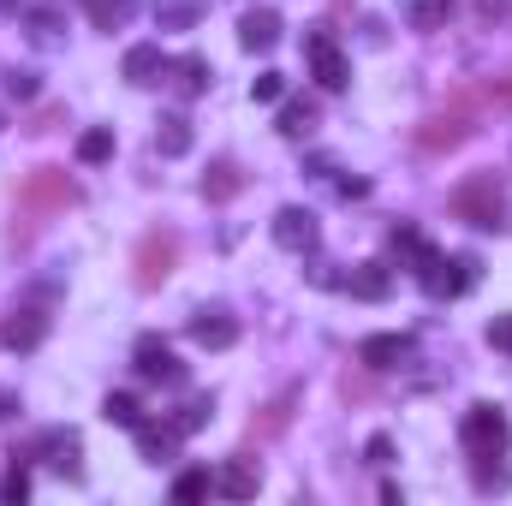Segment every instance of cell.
Returning a JSON list of instances; mask_svg holds the SVG:
<instances>
[{"label":"cell","instance_id":"cell-35","mask_svg":"<svg viewBox=\"0 0 512 506\" xmlns=\"http://www.w3.org/2000/svg\"><path fill=\"white\" fill-rule=\"evenodd\" d=\"M489 346H495V352H512V310L489 322Z\"/></svg>","mask_w":512,"mask_h":506},{"label":"cell","instance_id":"cell-10","mask_svg":"<svg viewBox=\"0 0 512 506\" xmlns=\"http://www.w3.org/2000/svg\"><path fill=\"white\" fill-rule=\"evenodd\" d=\"M0 340H6L12 352H36V346L48 340V310H36V304L12 310V316H6V328H0Z\"/></svg>","mask_w":512,"mask_h":506},{"label":"cell","instance_id":"cell-3","mask_svg":"<svg viewBox=\"0 0 512 506\" xmlns=\"http://www.w3.org/2000/svg\"><path fill=\"white\" fill-rule=\"evenodd\" d=\"M459 441H465V453L471 459H501L512 447V423H507V411L501 405H471L465 411V423H459Z\"/></svg>","mask_w":512,"mask_h":506},{"label":"cell","instance_id":"cell-38","mask_svg":"<svg viewBox=\"0 0 512 506\" xmlns=\"http://www.w3.org/2000/svg\"><path fill=\"white\" fill-rule=\"evenodd\" d=\"M340 197H346V203H352V197H370V179H352V173H346V179H340Z\"/></svg>","mask_w":512,"mask_h":506},{"label":"cell","instance_id":"cell-27","mask_svg":"<svg viewBox=\"0 0 512 506\" xmlns=\"http://www.w3.org/2000/svg\"><path fill=\"white\" fill-rule=\"evenodd\" d=\"M108 155H114V131L108 126H90L78 137V161H84V167H96V161H108Z\"/></svg>","mask_w":512,"mask_h":506},{"label":"cell","instance_id":"cell-20","mask_svg":"<svg viewBox=\"0 0 512 506\" xmlns=\"http://www.w3.org/2000/svg\"><path fill=\"white\" fill-rule=\"evenodd\" d=\"M209 60L203 54H185V60H173V84H179V96H203L209 90Z\"/></svg>","mask_w":512,"mask_h":506},{"label":"cell","instance_id":"cell-31","mask_svg":"<svg viewBox=\"0 0 512 506\" xmlns=\"http://www.w3.org/2000/svg\"><path fill=\"white\" fill-rule=\"evenodd\" d=\"M0 501H6V506L30 501V471H24V465H12V471L0 477Z\"/></svg>","mask_w":512,"mask_h":506},{"label":"cell","instance_id":"cell-19","mask_svg":"<svg viewBox=\"0 0 512 506\" xmlns=\"http://www.w3.org/2000/svg\"><path fill=\"white\" fill-rule=\"evenodd\" d=\"M239 191H245V173H239L233 161H215V167L203 173V197H209V203H227V197H239Z\"/></svg>","mask_w":512,"mask_h":506},{"label":"cell","instance_id":"cell-29","mask_svg":"<svg viewBox=\"0 0 512 506\" xmlns=\"http://www.w3.org/2000/svg\"><path fill=\"white\" fill-rule=\"evenodd\" d=\"M102 417H108V423H126V429L143 423V411H137V399H131V393H108V399H102Z\"/></svg>","mask_w":512,"mask_h":506},{"label":"cell","instance_id":"cell-8","mask_svg":"<svg viewBox=\"0 0 512 506\" xmlns=\"http://www.w3.org/2000/svg\"><path fill=\"white\" fill-rule=\"evenodd\" d=\"M304 60H310V72H316V84L322 90H346V54H340V42L328 36V30H310L304 36Z\"/></svg>","mask_w":512,"mask_h":506},{"label":"cell","instance_id":"cell-30","mask_svg":"<svg viewBox=\"0 0 512 506\" xmlns=\"http://www.w3.org/2000/svg\"><path fill=\"white\" fill-rule=\"evenodd\" d=\"M209 489H215V477H209V471H185V477L173 483V501H203Z\"/></svg>","mask_w":512,"mask_h":506},{"label":"cell","instance_id":"cell-11","mask_svg":"<svg viewBox=\"0 0 512 506\" xmlns=\"http://www.w3.org/2000/svg\"><path fill=\"white\" fill-rule=\"evenodd\" d=\"M137 453L143 465H173L179 459V423H137Z\"/></svg>","mask_w":512,"mask_h":506},{"label":"cell","instance_id":"cell-15","mask_svg":"<svg viewBox=\"0 0 512 506\" xmlns=\"http://www.w3.org/2000/svg\"><path fill=\"white\" fill-rule=\"evenodd\" d=\"M340 286L352 298H364V304H382L387 292H393V274H387V262H358L352 274H340Z\"/></svg>","mask_w":512,"mask_h":506},{"label":"cell","instance_id":"cell-16","mask_svg":"<svg viewBox=\"0 0 512 506\" xmlns=\"http://www.w3.org/2000/svg\"><path fill=\"white\" fill-rule=\"evenodd\" d=\"M239 42H245L251 54H268V48L280 42V12H274V6H251V12L239 18Z\"/></svg>","mask_w":512,"mask_h":506},{"label":"cell","instance_id":"cell-18","mask_svg":"<svg viewBox=\"0 0 512 506\" xmlns=\"http://www.w3.org/2000/svg\"><path fill=\"white\" fill-rule=\"evenodd\" d=\"M465 137H471V120L465 114H435V120H423V131H417L423 149H459Z\"/></svg>","mask_w":512,"mask_h":506},{"label":"cell","instance_id":"cell-37","mask_svg":"<svg viewBox=\"0 0 512 506\" xmlns=\"http://www.w3.org/2000/svg\"><path fill=\"white\" fill-rule=\"evenodd\" d=\"M18 411H24V399H18V393H12V387H0V423H12V417H18Z\"/></svg>","mask_w":512,"mask_h":506},{"label":"cell","instance_id":"cell-9","mask_svg":"<svg viewBox=\"0 0 512 506\" xmlns=\"http://www.w3.org/2000/svg\"><path fill=\"white\" fill-rule=\"evenodd\" d=\"M191 340H197L203 352H227V346L239 340V322H233L221 304H203V310L191 316Z\"/></svg>","mask_w":512,"mask_h":506},{"label":"cell","instance_id":"cell-28","mask_svg":"<svg viewBox=\"0 0 512 506\" xmlns=\"http://www.w3.org/2000/svg\"><path fill=\"white\" fill-rule=\"evenodd\" d=\"M131 12H137V0H90L96 30H120V24H131Z\"/></svg>","mask_w":512,"mask_h":506},{"label":"cell","instance_id":"cell-13","mask_svg":"<svg viewBox=\"0 0 512 506\" xmlns=\"http://www.w3.org/2000/svg\"><path fill=\"white\" fill-rule=\"evenodd\" d=\"M274 245L280 251H316V215L310 209H280L274 215Z\"/></svg>","mask_w":512,"mask_h":506},{"label":"cell","instance_id":"cell-2","mask_svg":"<svg viewBox=\"0 0 512 506\" xmlns=\"http://www.w3.org/2000/svg\"><path fill=\"white\" fill-rule=\"evenodd\" d=\"M453 215L471 221L477 233H501L507 227V185L495 173H471L459 191H453Z\"/></svg>","mask_w":512,"mask_h":506},{"label":"cell","instance_id":"cell-34","mask_svg":"<svg viewBox=\"0 0 512 506\" xmlns=\"http://www.w3.org/2000/svg\"><path fill=\"white\" fill-rule=\"evenodd\" d=\"M292 399H298V393H280V399L268 405V417H262V435H274V429L286 423V411H292Z\"/></svg>","mask_w":512,"mask_h":506},{"label":"cell","instance_id":"cell-14","mask_svg":"<svg viewBox=\"0 0 512 506\" xmlns=\"http://www.w3.org/2000/svg\"><path fill=\"white\" fill-rule=\"evenodd\" d=\"M167 72H173V60H167L155 42H137V48H126V84L149 90V84H161Z\"/></svg>","mask_w":512,"mask_h":506},{"label":"cell","instance_id":"cell-5","mask_svg":"<svg viewBox=\"0 0 512 506\" xmlns=\"http://www.w3.org/2000/svg\"><path fill=\"white\" fill-rule=\"evenodd\" d=\"M24 459H48V471H60L66 483L84 477V441H78V429H42Z\"/></svg>","mask_w":512,"mask_h":506},{"label":"cell","instance_id":"cell-12","mask_svg":"<svg viewBox=\"0 0 512 506\" xmlns=\"http://www.w3.org/2000/svg\"><path fill=\"white\" fill-rule=\"evenodd\" d=\"M358 358H364L370 370H399V364L417 358V346H411V334H370V340L358 346Z\"/></svg>","mask_w":512,"mask_h":506},{"label":"cell","instance_id":"cell-1","mask_svg":"<svg viewBox=\"0 0 512 506\" xmlns=\"http://www.w3.org/2000/svg\"><path fill=\"white\" fill-rule=\"evenodd\" d=\"M72 203H78V185H72L60 167H36V173L18 185V215H24V221H12V239H30L42 215H60V209H72Z\"/></svg>","mask_w":512,"mask_h":506},{"label":"cell","instance_id":"cell-33","mask_svg":"<svg viewBox=\"0 0 512 506\" xmlns=\"http://www.w3.org/2000/svg\"><path fill=\"white\" fill-rule=\"evenodd\" d=\"M256 102H280V96H286V78H280V72H256Z\"/></svg>","mask_w":512,"mask_h":506},{"label":"cell","instance_id":"cell-17","mask_svg":"<svg viewBox=\"0 0 512 506\" xmlns=\"http://www.w3.org/2000/svg\"><path fill=\"white\" fill-rule=\"evenodd\" d=\"M256 483H262V471H256V459H245V453L215 471V495H227V501H251Z\"/></svg>","mask_w":512,"mask_h":506},{"label":"cell","instance_id":"cell-25","mask_svg":"<svg viewBox=\"0 0 512 506\" xmlns=\"http://www.w3.org/2000/svg\"><path fill=\"white\" fill-rule=\"evenodd\" d=\"M387 251L399 256V262H411V268H417V262L435 251V245H429V239H423L417 227H393V233H387Z\"/></svg>","mask_w":512,"mask_h":506},{"label":"cell","instance_id":"cell-22","mask_svg":"<svg viewBox=\"0 0 512 506\" xmlns=\"http://www.w3.org/2000/svg\"><path fill=\"white\" fill-rule=\"evenodd\" d=\"M310 131H316V102L310 96H292L280 108V137H310Z\"/></svg>","mask_w":512,"mask_h":506},{"label":"cell","instance_id":"cell-32","mask_svg":"<svg viewBox=\"0 0 512 506\" xmlns=\"http://www.w3.org/2000/svg\"><path fill=\"white\" fill-rule=\"evenodd\" d=\"M6 96H12V102H30V96H36V72L12 66V72H6Z\"/></svg>","mask_w":512,"mask_h":506},{"label":"cell","instance_id":"cell-40","mask_svg":"<svg viewBox=\"0 0 512 506\" xmlns=\"http://www.w3.org/2000/svg\"><path fill=\"white\" fill-rule=\"evenodd\" d=\"M12 6H18V0H0V12H12Z\"/></svg>","mask_w":512,"mask_h":506},{"label":"cell","instance_id":"cell-26","mask_svg":"<svg viewBox=\"0 0 512 506\" xmlns=\"http://www.w3.org/2000/svg\"><path fill=\"white\" fill-rule=\"evenodd\" d=\"M209 417H215V399H209V393H191V399L179 405V417H173V423H179V435H197Z\"/></svg>","mask_w":512,"mask_h":506},{"label":"cell","instance_id":"cell-24","mask_svg":"<svg viewBox=\"0 0 512 506\" xmlns=\"http://www.w3.org/2000/svg\"><path fill=\"white\" fill-rule=\"evenodd\" d=\"M453 18V0H405V24L411 30H441Z\"/></svg>","mask_w":512,"mask_h":506},{"label":"cell","instance_id":"cell-6","mask_svg":"<svg viewBox=\"0 0 512 506\" xmlns=\"http://www.w3.org/2000/svg\"><path fill=\"white\" fill-rule=\"evenodd\" d=\"M173 262H179V233H167V227L143 233V239H137V286H143V292L161 286V280L173 274Z\"/></svg>","mask_w":512,"mask_h":506},{"label":"cell","instance_id":"cell-4","mask_svg":"<svg viewBox=\"0 0 512 506\" xmlns=\"http://www.w3.org/2000/svg\"><path fill=\"white\" fill-rule=\"evenodd\" d=\"M477 256H441L429 251L423 262H417V280H423V292L429 298H459V292H471V280H477Z\"/></svg>","mask_w":512,"mask_h":506},{"label":"cell","instance_id":"cell-21","mask_svg":"<svg viewBox=\"0 0 512 506\" xmlns=\"http://www.w3.org/2000/svg\"><path fill=\"white\" fill-rule=\"evenodd\" d=\"M155 149H161V155H185V149H191V120H185V114H161V120H155Z\"/></svg>","mask_w":512,"mask_h":506},{"label":"cell","instance_id":"cell-39","mask_svg":"<svg viewBox=\"0 0 512 506\" xmlns=\"http://www.w3.org/2000/svg\"><path fill=\"white\" fill-rule=\"evenodd\" d=\"M501 102H507V108H512V84H501Z\"/></svg>","mask_w":512,"mask_h":506},{"label":"cell","instance_id":"cell-36","mask_svg":"<svg viewBox=\"0 0 512 506\" xmlns=\"http://www.w3.org/2000/svg\"><path fill=\"white\" fill-rule=\"evenodd\" d=\"M364 459H370V465H387V459H393V441H387V435H370V447H364Z\"/></svg>","mask_w":512,"mask_h":506},{"label":"cell","instance_id":"cell-7","mask_svg":"<svg viewBox=\"0 0 512 506\" xmlns=\"http://www.w3.org/2000/svg\"><path fill=\"white\" fill-rule=\"evenodd\" d=\"M131 370H137L143 381H155V387H179V381H185V364L173 358V346H167L161 334H143V340H137Z\"/></svg>","mask_w":512,"mask_h":506},{"label":"cell","instance_id":"cell-23","mask_svg":"<svg viewBox=\"0 0 512 506\" xmlns=\"http://www.w3.org/2000/svg\"><path fill=\"white\" fill-rule=\"evenodd\" d=\"M203 18V0H155V24L161 30H191Z\"/></svg>","mask_w":512,"mask_h":506}]
</instances>
